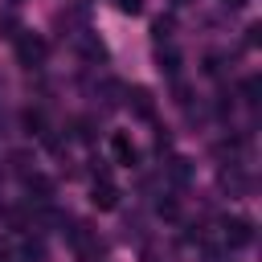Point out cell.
<instances>
[{
	"label": "cell",
	"mask_w": 262,
	"mask_h": 262,
	"mask_svg": "<svg viewBox=\"0 0 262 262\" xmlns=\"http://www.w3.org/2000/svg\"><path fill=\"white\" fill-rule=\"evenodd\" d=\"M45 57H49V41L41 33H33V29H20L16 33V61L37 70V66H45Z\"/></svg>",
	"instance_id": "obj_1"
},
{
	"label": "cell",
	"mask_w": 262,
	"mask_h": 262,
	"mask_svg": "<svg viewBox=\"0 0 262 262\" xmlns=\"http://www.w3.org/2000/svg\"><path fill=\"white\" fill-rule=\"evenodd\" d=\"M123 98H127V111H131L135 119H143V123L156 119V94H151L147 86H131V90H123Z\"/></svg>",
	"instance_id": "obj_2"
},
{
	"label": "cell",
	"mask_w": 262,
	"mask_h": 262,
	"mask_svg": "<svg viewBox=\"0 0 262 262\" xmlns=\"http://www.w3.org/2000/svg\"><path fill=\"white\" fill-rule=\"evenodd\" d=\"M221 242H225L229 250H242V246L254 242V225H250L246 217H229V221L221 225Z\"/></svg>",
	"instance_id": "obj_3"
},
{
	"label": "cell",
	"mask_w": 262,
	"mask_h": 262,
	"mask_svg": "<svg viewBox=\"0 0 262 262\" xmlns=\"http://www.w3.org/2000/svg\"><path fill=\"white\" fill-rule=\"evenodd\" d=\"M111 151H115V160H119L123 168H135V160H139V151H135V143H131L127 131H115V135H111Z\"/></svg>",
	"instance_id": "obj_4"
},
{
	"label": "cell",
	"mask_w": 262,
	"mask_h": 262,
	"mask_svg": "<svg viewBox=\"0 0 262 262\" xmlns=\"http://www.w3.org/2000/svg\"><path fill=\"white\" fill-rule=\"evenodd\" d=\"M74 37H78V49H82V57H86V61H106V45H102V41H98L90 29L74 33Z\"/></svg>",
	"instance_id": "obj_5"
},
{
	"label": "cell",
	"mask_w": 262,
	"mask_h": 262,
	"mask_svg": "<svg viewBox=\"0 0 262 262\" xmlns=\"http://www.w3.org/2000/svg\"><path fill=\"white\" fill-rule=\"evenodd\" d=\"M90 205H94V209H102V213H106V209H115V205H119V188H115L111 180L94 184V188H90Z\"/></svg>",
	"instance_id": "obj_6"
},
{
	"label": "cell",
	"mask_w": 262,
	"mask_h": 262,
	"mask_svg": "<svg viewBox=\"0 0 262 262\" xmlns=\"http://www.w3.org/2000/svg\"><path fill=\"white\" fill-rule=\"evenodd\" d=\"M168 180L172 184H188L192 180V160L188 156H172L168 160Z\"/></svg>",
	"instance_id": "obj_7"
},
{
	"label": "cell",
	"mask_w": 262,
	"mask_h": 262,
	"mask_svg": "<svg viewBox=\"0 0 262 262\" xmlns=\"http://www.w3.org/2000/svg\"><path fill=\"white\" fill-rule=\"evenodd\" d=\"M156 70L160 74H168V78H176L180 74V53L168 45V49H156Z\"/></svg>",
	"instance_id": "obj_8"
},
{
	"label": "cell",
	"mask_w": 262,
	"mask_h": 262,
	"mask_svg": "<svg viewBox=\"0 0 262 262\" xmlns=\"http://www.w3.org/2000/svg\"><path fill=\"white\" fill-rule=\"evenodd\" d=\"M25 188H29L33 201H49V196H53V184H49L45 176H25Z\"/></svg>",
	"instance_id": "obj_9"
},
{
	"label": "cell",
	"mask_w": 262,
	"mask_h": 262,
	"mask_svg": "<svg viewBox=\"0 0 262 262\" xmlns=\"http://www.w3.org/2000/svg\"><path fill=\"white\" fill-rule=\"evenodd\" d=\"M172 33H176V20H172V16H156V20H151V37H156V41H168Z\"/></svg>",
	"instance_id": "obj_10"
},
{
	"label": "cell",
	"mask_w": 262,
	"mask_h": 262,
	"mask_svg": "<svg viewBox=\"0 0 262 262\" xmlns=\"http://www.w3.org/2000/svg\"><path fill=\"white\" fill-rule=\"evenodd\" d=\"M25 131H29V135H45V119H41V111H25Z\"/></svg>",
	"instance_id": "obj_11"
},
{
	"label": "cell",
	"mask_w": 262,
	"mask_h": 262,
	"mask_svg": "<svg viewBox=\"0 0 262 262\" xmlns=\"http://www.w3.org/2000/svg\"><path fill=\"white\" fill-rule=\"evenodd\" d=\"M156 213H160V217H168V221H172V217H176V213H180V201H176V196H164V201H160V205H156Z\"/></svg>",
	"instance_id": "obj_12"
},
{
	"label": "cell",
	"mask_w": 262,
	"mask_h": 262,
	"mask_svg": "<svg viewBox=\"0 0 262 262\" xmlns=\"http://www.w3.org/2000/svg\"><path fill=\"white\" fill-rule=\"evenodd\" d=\"M115 8L127 12V16H139V12H143V0H115Z\"/></svg>",
	"instance_id": "obj_13"
},
{
	"label": "cell",
	"mask_w": 262,
	"mask_h": 262,
	"mask_svg": "<svg viewBox=\"0 0 262 262\" xmlns=\"http://www.w3.org/2000/svg\"><path fill=\"white\" fill-rule=\"evenodd\" d=\"M242 94H246V102H258V78H246L242 82Z\"/></svg>",
	"instance_id": "obj_14"
},
{
	"label": "cell",
	"mask_w": 262,
	"mask_h": 262,
	"mask_svg": "<svg viewBox=\"0 0 262 262\" xmlns=\"http://www.w3.org/2000/svg\"><path fill=\"white\" fill-rule=\"evenodd\" d=\"M16 33H20V29H16V20H12V16H4V20H0V37H16Z\"/></svg>",
	"instance_id": "obj_15"
},
{
	"label": "cell",
	"mask_w": 262,
	"mask_h": 262,
	"mask_svg": "<svg viewBox=\"0 0 262 262\" xmlns=\"http://www.w3.org/2000/svg\"><path fill=\"white\" fill-rule=\"evenodd\" d=\"M172 143V135H168V127H160V135H156V151H164Z\"/></svg>",
	"instance_id": "obj_16"
},
{
	"label": "cell",
	"mask_w": 262,
	"mask_h": 262,
	"mask_svg": "<svg viewBox=\"0 0 262 262\" xmlns=\"http://www.w3.org/2000/svg\"><path fill=\"white\" fill-rule=\"evenodd\" d=\"M250 0H225V8H246Z\"/></svg>",
	"instance_id": "obj_17"
},
{
	"label": "cell",
	"mask_w": 262,
	"mask_h": 262,
	"mask_svg": "<svg viewBox=\"0 0 262 262\" xmlns=\"http://www.w3.org/2000/svg\"><path fill=\"white\" fill-rule=\"evenodd\" d=\"M176 4H192V0H176Z\"/></svg>",
	"instance_id": "obj_18"
},
{
	"label": "cell",
	"mask_w": 262,
	"mask_h": 262,
	"mask_svg": "<svg viewBox=\"0 0 262 262\" xmlns=\"http://www.w3.org/2000/svg\"><path fill=\"white\" fill-rule=\"evenodd\" d=\"M8 4H25V0H8Z\"/></svg>",
	"instance_id": "obj_19"
}]
</instances>
